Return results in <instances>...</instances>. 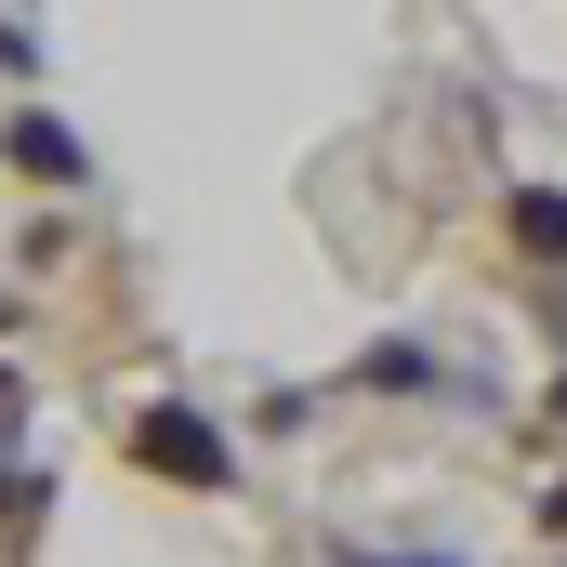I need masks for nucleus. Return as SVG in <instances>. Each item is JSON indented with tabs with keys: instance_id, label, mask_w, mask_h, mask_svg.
I'll return each instance as SVG.
<instances>
[{
	"instance_id": "obj_7",
	"label": "nucleus",
	"mask_w": 567,
	"mask_h": 567,
	"mask_svg": "<svg viewBox=\"0 0 567 567\" xmlns=\"http://www.w3.org/2000/svg\"><path fill=\"white\" fill-rule=\"evenodd\" d=\"M542 528H555V542H567V488H555V502H542Z\"/></svg>"
},
{
	"instance_id": "obj_4",
	"label": "nucleus",
	"mask_w": 567,
	"mask_h": 567,
	"mask_svg": "<svg viewBox=\"0 0 567 567\" xmlns=\"http://www.w3.org/2000/svg\"><path fill=\"white\" fill-rule=\"evenodd\" d=\"M435 383H449V370H435L423 343H370V357H357V396H435Z\"/></svg>"
},
{
	"instance_id": "obj_5",
	"label": "nucleus",
	"mask_w": 567,
	"mask_h": 567,
	"mask_svg": "<svg viewBox=\"0 0 567 567\" xmlns=\"http://www.w3.org/2000/svg\"><path fill=\"white\" fill-rule=\"evenodd\" d=\"M330 567H475V555H449V542H383V555H370V542H343Z\"/></svg>"
},
{
	"instance_id": "obj_1",
	"label": "nucleus",
	"mask_w": 567,
	"mask_h": 567,
	"mask_svg": "<svg viewBox=\"0 0 567 567\" xmlns=\"http://www.w3.org/2000/svg\"><path fill=\"white\" fill-rule=\"evenodd\" d=\"M133 462H145V475H172V488H198V502L238 488V449L212 435L198 396H145V410H133Z\"/></svg>"
},
{
	"instance_id": "obj_8",
	"label": "nucleus",
	"mask_w": 567,
	"mask_h": 567,
	"mask_svg": "<svg viewBox=\"0 0 567 567\" xmlns=\"http://www.w3.org/2000/svg\"><path fill=\"white\" fill-rule=\"evenodd\" d=\"M555 423H567V383H555Z\"/></svg>"
},
{
	"instance_id": "obj_2",
	"label": "nucleus",
	"mask_w": 567,
	"mask_h": 567,
	"mask_svg": "<svg viewBox=\"0 0 567 567\" xmlns=\"http://www.w3.org/2000/svg\"><path fill=\"white\" fill-rule=\"evenodd\" d=\"M13 172H27V185H66V198H80V185H93V145L66 133V120H53V106H13Z\"/></svg>"
},
{
	"instance_id": "obj_3",
	"label": "nucleus",
	"mask_w": 567,
	"mask_h": 567,
	"mask_svg": "<svg viewBox=\"0 0 567 567\" xmlns=\"http://www.w3.org/2000/svg\"><path fill=\"white\" fill-rule=\"evenodd\" d=\"M502 238H515L528 265H567V185H515V198H502Z\"/></svg>"
},
{
	"instance_id": "obj_6",
	"label": "nucleus",
	"mask_w": 567,
	"mask_h": 567,
	"mask_svg": "<svg viewBox=\"0 0 567 567\" xmlns=\"http://www.w3.org/2000/svg\"><path fill=\"white\" fill-rule=\"evenodd\" d=\"M0 66H13V80L40 66V27H27V13H0Z\"/></svg>"
}]
</instances>
